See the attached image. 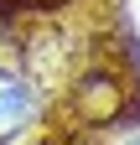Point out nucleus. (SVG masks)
Masks as SVG:
<instances>
[{
	"label": "nucleus",
	"mask_w": 140,
	"mask_h": 145,
	"mask_svg": "<svg viewBox=\"0 0 140 145\" xmlns=\"http://www.w3.org/2000/svg\"><path fill=\"white\" fill-rule=\"evenodd\" d=\"M125 104H130V88L109 67H83L73 78V88H67V109H73L78 124H88V130L114 124L119 114H125Z\"/></svg>",
	"instance_id": "1"
},
{
	"label": "nucleus",
	"mask_w": 140,
	"mask_h": 145,
	"mask_svg": "<svg viewBox=\"0 0 140 145\" xmlns=\"http://www.w3.org/2000/svg\"><path fill=\"white\" fill-rule=\"evenodd\" d=\"M31 119H37V83H31V72L0 62V145L26 135Z\"/></svg>",
	"instance_id": "2"
}]
</instances>
